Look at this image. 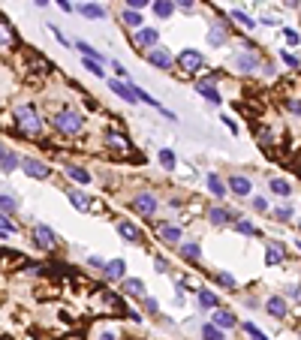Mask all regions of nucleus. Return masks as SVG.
Wrapping results in <instances>:
<instances>
[{"label": "nucleus", "mask_w": 301, "mask_h": 340, "mask_svg": "<svg viewBox=\"0 0 301 340\" xmlns=\"http://www.w3.org/2000/svg\"><path fill=\"white\" fill-rule=\"evenodd\" d=\"M220 120H223V123H226V127H229V130H232V133H238V127H235V123H232V120H229V115H223Z\"/></svg>", "instance_id": "obj_56"}, {"label": "nucleus", "mask_w": 301, "mask_h": 340, "mask_svg": "<svg viewBox=\"0 0 301 340\" xmlns=\"http://www.w3.org/2000/svg\"><path fill=\"white\" fill-rule=\"evenodd\" d=\"M283 259V247H268V253H265V265H277Z\"/></svg>", "instance_id": "obj_36"}, {"label": "nucleus", "mask_w": 301, "mask_h": 340, "mask_svg": "<svg viewBox=\"0 0 301 340\" xmlns=\"http://www.w3.org/2000/svg\"><path fill=\"white\" fill-rule=\"evenodd\" d=\"M286 109H289L292 115H298V118H301V102H298V100H286Z\"/></svg>", "instance_id": "obj_44"}, {"label": "nucleus", "mask_w": 301, "mask_h": 340, "mask_svg": "<svg viewBox=\"0 0 301 340\" xmlns=\"http://www.w3.org/2000/svg\"><path fill=\"white\" fill-rule=\"evenodd\" d=\"M274 217H277V220H289V217H292V211H289V208H277V211H274Z\"/></svg>", "instance_id": "obj_46"}, {"label": "nucleus", "mask_w": 301, "mask_h": 340, "mask_svg": "<svg viewBox=\"0 0 301 340\" xmlns=\"http://www.w3.org/2000/svg\"><path fill=\"white\" fill-rule=\"evenodd\" d=\"M229 15H232V19L241 24V27H247V30H253L256 27V21L250 19V15H247V12H241V9H232V12H229Z\"/></svg>", "instance_id": "obj_29"}, {"label": "nucleus", "mask_w": 301, "mask_h": 340, "mask_svg": "<svg viewBox=\"0 0 301 340\" xmlns=\"http://www.w3.org/2000/svg\"><path fill=\"white\" fill-rule=\"evenodd\" d=\"M178 66H181V73L193 76V73H199V69L205 66V55L196 48H184L181 55H178Z\"/></svg>", "instance_id": "obj_3"}, {"label": "nucleus", "mask_w": 301, "mask_h": 340, "mask_svg": "<svg viewBox=\"0 0 301 340\" xmlns=\"http://www.w3.org/2000/svg\"><path fill=\"white\" fill-rule=\"evenodd\" d=\"M286 3H289V6H298V3H301V0H286Z\"/></svg>", "instance_id": "obj_57"}, {"label": "nucleus", "mask_w": 301, "mask_h": 340, "mask_svg": "<svg viewBox=\"0 0 301 340\" xmlns=\"http://www.w3.org/2000/svg\"><path fill=\"white\" fill-rule=\"evenodd\" d=\"M51 123H55L58 133H66V136H76V133L84 130V118H81L79 112H73V109H60Z\"/></svg>", "instance_id": "obj_2"}, {"label": "nucleus", "mask_w": 301, "mask_h": 340, "mask_svg": "<svg viewBox=\"0 0 301 340\" xmlns=\"http://www.w3.org/2000/svg\"><path fill=\"white\" fill-rule=\"evenodd\" d=\"M33 241H37L40 247H45V250H48V247H55V241H58V238H55V232H51L45 223H37V226H33Z\"/></svg>", "instance_id": "obj_8"}, {"label": "nucleus", "mask_w": 301, "mask_h": 340, "mask_svg": "<svg viewBox=\"0 0 301 340\" xmlns=\"http://www.w3.org/2000/svg\"><path fill=\"white\" fill-rule=\"evenodd\" d=\"M21 166H24V175H27V178H40V181H45V178L51 175L48 166H42L40 160H33V157H24V160H21Z\"/></svg>", "instance_id": "obj_6"}, {"label": "nucleus", "mask_w": 301, "mask_h": 340, "mask_svg": "<svg viewBox=\"0 0 301 340\" xmlns=\"http://www.w3.org/2000/svg\"><path fill=\"white\" fill-rule=\"evenodd\" d=\"M196 91H199L208 102H214V105H220V100H223V97L217 94V87L211 84V81H205V79H199V81H196Z\"/></svg>", "instance_id": "obj_14"}, {"label": "nucleus", "mask_w": 301, "mask_h": 340, "mask_svg": "<svg viewBox=\"0 0 301 340\" xmlns=\"http://www.w3.org/2000/svg\"><path fill=\"white\" fill-rule=\"evenodd\" d=\"M66 196H69V202H73L79 211H84V208H87V196H81V193H73V190H69Z\"/></svg>", "instance_id": "obj_37"}, {"label": "nucleus", "mask_w": 301, "mask_h": 340, "mask_svg": "<svg viewBox=\"0 0 301 340\" xmlns=\"http://www.w3.org/2000/svg\"><path fill=\"white\" fill-rule=\"evenodd\" d=\"M0 166H3V169H0V172H3V175H9V172H15V169H19L21 166V160L19 157H15L6 145L3 148H0Z\"/></svg>", "instance_id": "obj_12"}, {"label": "nucleus", "mask_w": 301, "mask_h": 340, "mask_svg": "<svg viewBox=\"0 0 301 340\" xmlns=\"http://www.w3.org/2000/svg\"><path fill=\"white\" fill-rule=\"evenodd\" d=\"M298 250H301V241H298Z\"/></svg>", "instance_id": "obj_59"}, {"label": "nucleus", "mask_w": 301, "mask_h": 340, "mask_svg": "<svg viewBox=\"0 0 301 340\" xmlns=\"http://www.w3.org/2000/svg\"><path fill=\"white\" fill-rule=\"evenodd\" d=\"M283 37H286V40H289L292 45H298V42H301V37H298L295 30H283Z\"/></svg>", "instance_id": "obj_47"}, {"label": "nucleus", "mask_w": 301, "mask_h": 340, "mask_svg": "<svg viewBox=\"0 0 301 340\" xmlns=\"http://www.w3.org/2000/svg\"><path fill=\"white\" fill-rule=\"evenodd\" d=\"M280 58H283V60H286L289 66H298V58H295V55H289V51H280Z\"/></svg>", "instance_id": "obj_48"}, {"label": "nucleus", "mask_w": 301, "mask_h": 340, "mask_svg": "<svg viewBox=\"0 0 301 340\" xmlns=\"http://www.w3.org/2000/svg\"><path fill=\"white\" fill-rule=\"evenodd\" d=\"M12 120H15V127H19L21 133H27V136H37V133L42 130L40 112L33 109L30 102H21V105H15V109H12Z\"/></svg>", "instance_id": "obj_1"}, {"label": "nucleus", "mask_w": 301, "mask_h": 340, "mask_svg": "<svg viewBox=\"0 0 301 340\" xmlns=\"http://www.w3.org/2000/svg\"><path fill=\"white\" fill-rule=\"evenodd\" d=\"M55 3H58V6H60V9H63V12H73V9H76V6H73V3H69V0H55Z\"/></svg>", "instance_id": "obj_51"}, {"label": "nucleus", "mask_w": 301, "mask_h": 340, "mask_svg": "<svg viewBox=\"0 0 301 340\" xmlns=\"http://www.w3.org/2000/svg\"><path fill=\"white\" fill-rule=\"evenodd\" d=\"M241 328H244L247 334H250L253 340H268V337H265V334H262V328H256V325H253V322H244V325H241Z\"/></svg>", "instance_id": "obj_38"}, {"label": "nucleus", "mask_w": 301, "mask_h": 340, "mask_svg": "<svg viewBox=\"0 0 301 340\" xmlns=\"http://www.w3.org/2000/svg\"><path fill=\"white\" fill-rule=\"evenodd\" d=\"M87 265H94V268H105L109 262H102L100 256H87Z\"/></svg>", "instance_id": "obj_50"}, {"label": "nucleus", "mask_w": 301, "mask_h": 340, "mask_svg": "<svg viewBox=\"0 0 301 340\" xmlns=\"http://www.w3.org/2000/svg\"><path fill=\"white\" fill-rule=\"evenodd\" d=\"M217 283H220V286H229V289H232V286H235V277H232V274H217Z\"/></svg>", "instance_id": "obj_42"}, {"label": "nucleus", "mask_w": 301, "mask_h": 340, "mask_svg": "<svg viewBox=\"0 0 301 340\" xmlns=\"http://www.w3.org/2000/svg\"><path fill=\"white\" fill-rule=\"evenodd\" d=\"M0 205H3V214H12V211H15V199H12L9 193L0 196Z\"/></svg>", "instance_id": "obj_41"}, {"label": "nucleus", "mask_w": 301, "mask_h": 340, "mask_svg": "<svg viewBox=\"0 0 301 340\" xmlns=\"http://www.w3.org/2000/svg\"><path fill=\"white\" fill-rule=\"evenodd\" d=\"M123 271H127V262H123V259H112L109 265H105V274H109V280H120Z\"/></svg>", "instance_id": "obj_18"}, {"label": "nucleus", "mask_w": 301, "mask_h": 340, "mask_svg": "<svg viewBox=\"0 0 301 340\" xmlns=\"http://www.w3.org/2000/svg\"><path fill=\"white\" fill-rule=\"evenodd\" d=\"M0 229H3V238H9V235H15V226L9 223V214H3V217H0Z\"/></svg>", "instance_id": "obj_40"}, {"label": "nucleus", "mask_w": 301, "mask_h": 340, "mask_svg": "<svg viewBox=\"0 0 301 340\" xmlns=\"http://www.w3.org/2000/svg\"><path fill=\"white\" fill-rule=\"evenodd\" d=\"M66 175L73 178V181H79V184H91V172L81 169V166H66Z\"/></svg>", "instance_id": "obj_22"}, {"label": "nucleus", "mask_w": 301, "mask_h": 340, "mask_svg": "<svg viewBox=\"0 0 301 340\" xmlns=\"http://www.w3.org/2000/svg\"><path fill=\"white\" fill-rule=\"evenodd\" d=\"M199 304H202V307H217V295L214 292H208V289H199Z\"/></svg>", "instance_id": "obj_34"}, {"label": "nucleus", "mask_w": 301, "mask_h": 340, "mask_svg": "<svg viewBox=\"0 0 301 340\" xmlns=\"http://www.w3.org/2000/svg\"><path fill=\"white\" fill-rule=\"evenodd\" d=\"M175 3H178V6H181V9H187V12H190V9H193V0H175Z\"/></svg>", "instance_id": "obj_55"}, {"label": "nucleus", "mask_w": 301, "mask_h": 340, "mask_svg": "<svg viewBox=\"0 0 301 340\" xmlns=\"http://www.w3.org/2000/svg\"><path fill=\"white\" fill-rule=\"evenodd\" d=\"M229 190H232L235 196H250L253 184L247 181V178H241V175H232V178H229Z\"/></svg>", "instance_id": "obj_13"}, {"label": "nucleus", "mask_w": 301, "mask_h": 340, "mask_svg": "<svg viewBox=\"0 0 301 340\" xmlns=\"http://www.w3.org/2000/svg\"><path fill=\"white\" fill-rule=\"evenodd\" d=\"M157 160H160V166H163V169H175V154H172L169 148H163L160 154H157Z\"/></svg>", "instance_id": "obj_35"}, {"label": "nucleus", "mask_w": 301, "mask_h": 340, "mask_svg": "<svg viewBox=\"0 0 301 340\" xmlns=\"http://www.w3.org/2000/svg\"><path fill=\"white\" fill-rule=\"evenodd\" d=\"M253 208L256 211H265V208H268V202H265V199H253Z\"/></svg>", "instance_id": "obj_54"}, {"label": "nucleus", "mask_w": 301, "mask_h": 340, "mask_svg": "<svg viewBox=\"0 0 301 340\" xmlns=\"http://www.w3.org/2000/svg\"><path fill=\"white\" fill-rule=\"evenodd\" d=\"M235 229L241 232V235H259V232L253 229V223H247V220H238V223H235Z\"/></svg>", "instance_id": "obj_39"}, {"label": "nucleus", "mask_w": 301, "mask_h": 340, "mask_svg": "<svg viewBox=\"0 0 301 340\" xmlns=\"http://www.w3.org/2000/svg\"><path fill=\"white\" fill-rule=\"evenodd\" d=\"M148 60H151L154 66H160V69H172V66H175V58L169 55V51H166L163 45H154V48H148Z\"/></svg>", "instance_id": "obj_4"}, {"label": "nucleus", "mask_w": 301, "mask_h": 340, "mask_svg": "<svg viewBox=\"0 0 301 340\" xmlns=\"http://www.w3.org/2000/svg\"><path fill=\"white\" fill-rule=\"evenodd\" d=\"M181 256L184 259H199L202 256V247L196 241H187V244H181Z\"/></svg>", "instance_id": "obj_27"}, {"label": "nucleus", "mask_w": 301, "mask_h": 340, "mask_svg": "<svg viewBox=\"0 0 301 340\" xmlns=\"http://www.w3.org/2000/svg\"><path fill=\"white\" fill-rule=\"evenodd\" d=\"M286 298H292V301H301V286H289V289H286Z\"/></svg>", "instance_id": "obj_45"}, {"label": "nucleus", "mask_w": 301, "mask_h": 340, "mask_svg": "<svg viewBox=\"0 0 301 340\" xmlns=\"http://www.w3.org/2000/svg\"><path fill=\"white\" fill-rule=\"evenodd\" d=\"M214 325H220V328H232V325H235V316L229 313V310H223V307H214Z\"/></svg>", "instance_id": "obj_19"}, {"label": "nucleus", "mask_w": 301, "mask_h": 340, "mask_svg": "<svg viewBox=\"0 0 301 340\" xmlns=\"http://www.w3.org/2000/svg\"><path fill=\"white\" fill-rule=\"evenodd\" d=\"M202 337L205 340H226L223 331H220V325H214V322H211V325H202Z\"/></svg>", "instance_id": "obj_31"}, {"label": "nucleus", "mask_w": 301, "mask_h": 340, "mask_svg": "<svg viewBox=\"0 0 301 340\" xmlns=\"http://www.w3.org/2000/svg\"><path fill=\"white\" fill-rule=\"evenodd\" d=\"M127 6H130V9H145L148 0H127Z\"/></svg>", "instance_id": "obj_49"}, {"label": "nucleus", "mask_w": 301, "mask_h": 340, "mask_svg": "<svg viewBox=\"0 0 301 340\" xmlns=\"http://www.w3.org/2000/svg\"><path fill=\"white\" fill-rule=\"evenodd\" d=\"M123 24L133 27V30H141V24H145V21H141L139 9H127V12H123Z\"/></svg>", "instance_id": "obj_24"}, {"label": "nucleus", "mask_w": 301, "mask_h": 340, "mask_svg": "<svg viewBox=\"0 0 301 340\" xmlns=\"http://www.w3.org/2000/svg\"><path fill=\"white\" fill-rule=\"evenodd\" d=\"M76 48L81 51V58H94V60H100V63H102V58H100V51H97V48H94L91 42H84V40H79V42H76Z\"/></svg>", "instance_id": "obj_28"}, {"label": "nucleus", "mask_w": 301, "mask_h": 340, "mask_svg": "<svg viewBox=\"0 0 301 340\" xmlns=\"http://www.w3.org/2000/svg\"><path fill=\"white\" fill-rule=\"evenodd\" d=\"M160 235H163V238H166L169 244H181V238H184L178 226H166V223L160 226Z\"/></svg>", "instance_id": "obj_23"}, {"label": "nucleus", "mask_w": 301, "mask_h": 340, "mask_svg": "<svg viewBox=\"0 0 301 340\" xmlns=\"http://www.w3.org/2000/svg\"><path fill=\"white\" fill-rule=\"evenodd\" d=\"M154 12H157V19H169V15L175 12V3H172V0H157Z\"/></svg>", "instance_id": "obj_25"}, {"label": "nucleus", "mask_w": 301, "mask_h": 340, "mask_svg": "<svg viewBox=\"0 0 301 340\" xmlns=\"http://www.w3.org/2000/svg\"><path fill=\"white\" fill-rule=\"evenodd\" d=\"M205 184H208V190L214 193L217 199H223V196L229 193V184H223V181H220V178H217L214 172H208V175H205Z\"/></svg>", "instance_id": "obj_16"}, {"label": "nucleus", "mask_w": 301, "mask_h": 340, "mask_svg": "<svg viewBox=\"0 0 301 340\" xmlns=\"http://www.w3.org/2000/svg\"><path fill=\"white\" fill-rule=\"evenodd\" d=\"M208 217H211V223H214V226H226V223H232V220H235V214H232V211H226V208H211V211H208Z\"/></svg>", "instance_id": "obj_17"}, {"label": "nucleus", "mask_w": 301, "mask_h": 340, "mask_svg": "<svg viewBox=\"0 0 301 340\" xmlns=\"http://www.w3.org/2000/svg\"><path fill=\"white\" fill-rule=\"evenodd\" d=\"M109 91H115L120 100H127V102H136L139 97H136V87L133 84H123L120 79H109Z\"/></svg>", "instance_id": "obj_9"}, {"label": "nucleus", "mask_w": 301, "mask_h": 340, "mask_svg": "<svg viewBox=\"0 0 301 340\" xmlns=\"http://www.w3.org/2000/svg\"><path fill=\"white\" fill-rule=\"evenodd\" d=\"M123 292L127 295H141L145 292V283H141L139 277H130V280H123Z\"/></svg>", "instance_id": "obj_26"}, {"label": "nucleus", "mask_w": 301, "mask_h": 340, "mask_svg": "<svg viewBox=\"0 0 301 340\" xmlns=\"http://www.w3.org/2000/svg\"><path fill=\"white\" fill-rule=\"evenodd\" d=\"M265 310H268V316H274V319H283V316H286V301L271 295L268 301H265Z\"/></svg>", "instance_id": "obj_15"}, {"label": "nucleus", "mask_w": 301, "mask_h": 340, "mask_svg": "<svg viewBox=\"0 0 301 340\" xmlns=\"http://www.w3.org/2000/svg\"><path fill=\"white\" fill-rule=\"evenodd\" d=\"M226 42H229V30H226V24L214 21V24H211V30H208V45H211V48H223Z\"/></svg>", "instance_id": "obj_5"}, {"label": "nucleus", "mask_w": 301, "mask_h": 340, "mask_svg": "<svg viewBox=\"0 0 301 340\" xmlns=\"http://www.w3.org/2000/svg\"><path fill=\"white\" fill-rule=\"evenodd\" d=\"M48 27H51V33H55V37H58V42H60V45L66 48L69 42H66V37H63V33H60V27H58V24H48Z\"/></svg>", "instance_id": "obj_43"}, {"label": "nucleus", "mask_w": 301, "mask_h": 340, "mask_svg": "<svg viewBox=\"0 0 301 340\" xmlns=\"http://www.w3.org/2000/svg\"><path fill=\"white\" fill-rule=\"evenodd\" d=\"M271 193H277V196H289L292 187H289V181H283V178H271Z\"/></svg>", "instance_id": "obj_30"}, {"label": "nucleus", "mask_w": 301, "mask_h": 340, "mask_svg": "<svg viewBox=\"0 0 301 340\" xmlns=\"http://www.w3.org/2000/svg\"><path fill=\"white\" fill-rule=\"evenodd\" d=\"M45 3H48V0H37V6H45Z\"/></svg>", "instance_id": "obj_58"}, {"label": "nucleus", "mask_w": 301, "mask_h": 340, "mask_svg": "<svg viewBox=\"0 0 301 340\" xmlns=\"http://www.w3.org/2000/svg\"><path fill=\"white\" fill-rule=\"evenodd\" d=\"M118 232H120V238H123V241H130V244L141 238V232H139L133 223H118Z\"/></svg>", "instance_id": "obj_20"}, {"label": "nucleus", "mask_w": 301, "mask_h": 340, "mask_svg": "<svg viewBox=\"0 0 301 340\" xmlns=\"http://www.w3.org/2000/svg\"><path fill=\"white\" fill-rule=\"evenodd\" d=\"M105 141H109V145H112L115 151L127 154V139H123V136H118V133H109V139H105Z\"/></svg>", "instance_id": "obj_32"}, {"label": "nucleus", "mask_w": 301, "mask_h": 340, "mask_svg": "<svg viewBox=\"0 0 301 340\" xmlns=\"http://www.w3.org/2000/svg\"><path fill=\"white\" fill-rule=\"evenodd\" d=\"M235 66L241 69V73H253V69H259V58L253 55V51H241V55H235Z\"/></svg>", "instance_id": "obj_10"}, {"label": "nucleus", "mask_w": 301, "mask_h": 340, "mask_svg": "<svg viewBox=\"0 0 301 340\" xmlns=\"http://www.w3.org/2000/svg\"><path fill=\"white\" fill-rule=\"evenodd\" d=\"M133 208L141 214H157V196L154 193H139L133 196Z\"/></svg>", "instance_id": "obj_7"}, {"label": "nucleus", "mask_w": 301, "mask_h": 340, "mask_svg": "<svg viewBox=\"0 0 301 340\" xmlns=\"http://www.w3.org/2000/svg\"><path fill=\"white\" fill-rule=\"evenodd\" d=\"M145 310H148V313H157V301H154V298H145Z\"/></svg>", "instance_id": "obj_53"}, {"label": "nucleus", "mask_w": 301, "mask_h": 340, "mask_svg": "<svg viewBox=\"0 0 301 340\" xmlns=\"http://www.w3.org/2000/svg\"><path fill=\"white\" fill-rule=\"evenodd\" d=\"M84 69H87L91 76H97V79H102V76H105V73H102V63H100V60H94V58H84Z\"/></svg>", "instance_id": "obj_33"}, {"label": "nucleus", "mask_w": 301, "mask_h": 340, "mask_svg": "<svg viewBox=\"0 0 301 340\" xmlns=\"http://www.w3.org/2000/svg\"><path fill=\"white\" fill-rule=\"evenodd\" d=\"M112 69H115V73H118V76H120V79H127V69H123V66H120V63H118V60H112Z\"/></svg>", "instance_id": "obj_52"}, {"label": "nucleus", "mask_w": 301, "mask_h": 340, "mask_svg": "<svg viewBox=\"0 0 301 340\" xmlns=\"http://www.w3.org/2000/svg\"><path fill=\"white\" fill-rule=\"evenodd\" d=\"M136 45H145V48H148V45H151V48L160 45V33H157L154 27H141V30H136Z\"/></svg>", "instance_id": "obj_11"}, {"label": "nucleus", "mask_w": 301, "mask_h": 340, "mask_svg": "<svg viewBox=\"0 0 301 340\" xmlns=\"http://www.w3.org/2000/svg\"><path fill=\"white\" fill-rule=\"evenodd\" d=\"M76 9H79L81 15H87V19H97V21H100V19H105V9H102V6H97V3H81V6H76Z\"/></svg>", "instance_id": "obj_21"}]
</instances>
